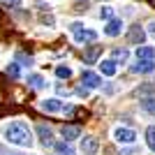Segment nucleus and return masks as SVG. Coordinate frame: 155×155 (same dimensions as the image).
<instances>
[{
  "instance_id": "nucleus-1",
  "label": "nucleus",
  "mask_w": 155,
  "mask_h": 155,
  "mask_svg": "<svg viewBox=\"0 0 155 155\" xmlns=\"http://www.w3.org/2000/svg\"><path fill=\"white\" fill-rule=\"evenodd\" d=\"M5 139L14 146H23V148H30L32 146V132L23 120H14L5 127Z\"/></svg>"
},
{
  "instance_id": "nucleus-2",
  "label": "nucleus",
  "mask_w": 155,
  "mask_h": 155,
  "mask_svg": "<svg viewBox=\"0 0 155 155\" xmlns=\"http://www.w3.org/2000/svg\"><path fill=\"white\" fill-rule=\"evenodd\" d=\"M72 32H74V39H77L79 44L81 42H95L97 39V32L95 30H84L81 23H72Z\"/></svg>"
},
{
  "instance_id": "nucleus-3",
  "label": "nucleus",
  "mask_w": 155,
  "mask_h": 155,
  "mask_svg": "<svg viewBox=\"0 0 155 155\" xmlns=\"http://www.w3.org/2000/svg\"><path fill=\"white\" fill-rule=\"evenodd\" d=\"M130 70L134 74H148V72L155 70V63H153V58H137V65H132Z\"/></svg>"
},
{
  "instance_id": "nucleus-4",
  "label": "nucleus",
  "mask_w": 155,
  "mask_h": 155,
  "mask_svg": "<svg viewBox=\"0 0 155 155\" xmlns=\"http://www.w3.org/2000/svg\"><path fill=\"white\" fill-rule=\"evenodd\" d=\"M127 42L130 44H143L146 42V30L141 26H132L127 30Z\"/></svg>"
},
{
  "instance_id": "nucleus-5",
  "label": "nucleus",
  "mask_w": 155,
  "mask_h": 155,
  "mask_svg": "<svg viewBox=\"0 0 155 155\" xmlns=\"http://www.w3.org/2000/svg\"><path fill=\"white\" fill-rule=\"evenodd\" d=\"M63 139L65 141H74V139H79L81 137V125H63Z\"/></svg>"
},
{
  "instance_id": "nucleus-6",
  "label": "nucleus",
  "mask_w": 155,
  "mask_h": 155,
  "mask_svg": "<svg viewBox=\"0 0 155 155\" xmlns=\"http://www.w3.org/2000/svg\"><path fill=\"white\" fill-rule=\"evenodd\" d=\"M37 134H39V139H42L44 146H53V130L49 127V125H42V123H39L37 125Z\"/></svg>"
},
{
  "instance_id": "nucleus-7",
  "label": "nucleus",
  "mask_w": 155,
  "mask_h": 155,
  "mask_svg": "<svg viewBox=\"0 0 155 155\" xmlns=\"http://www.w3.org/2000/svg\"><path fill=\"white\" fill-rule=\"evenodd\" d=\"M81 84H86V88H97V86L102 84V79L97 77L95 72H81Z\"/></svg>"
},
{
  "instance_id": "nucleus-8",
  "label": "nucleus",
  "mask_w": 155,
  "mask_h": 155,
  "mask_svg": "<svg viewBox=\"0 0 155 155\" xmlns=\"http://www.w3.org/2000/svg\"><path fill=\"white\" fill-rule=\"evenodd\" d=\"M120 30H123V21L111 16L109 23H107V28H104V32H107L109 37H118V35H120Z\"/></svg>"
},
{
  "instance_id": "nucleus-9",
  "label": "nucleus",
  "mask_w": 155,
  "mask_h": 155,
  "mask_svg": "<svg viewBox=\"0 0 155 155\" xmlns=\"http://www.w3.org/2000/svg\"><path fill=\"white\" fill-rule=\"evenodd\" d=\"M114 137H116V141H120V143H132L137 139L134 132H132V130H125V127H118L116 132H114Z\"/></svg>"
},
{
  "instance_id": "nucleus-10",
  "label": "nucleus",
  "mask_w": 155,
  "mask_h": 155,
  "mask_svg": "<svg viewBox=\"0 0 155 155\" xmlns=\"http://www.w3.org/2000/svg\"><path fill=\"white\" fill-rule=\"evenodd\" d=\"M97 148H100V141H97L95 137H86L84 141H81V150H84L86 155H93V153H97Z\"/></svg>"
},
{
  "instance_id": "nucleus-11",
  "label": "nucleus",
  "mask_w": 155,
  "mask_h": 155,
  "mask_svg": "<svg viewBox=\"0 0 155 155\" xmlns=\"http://www.w3.org/2000/svg\"><path fill=\"white\" fill-rule=\"evenodd\" d=\"M39 109L49 111V114H56V111L63 109V102L60 100H44V102H39Z\"/></svg>"
},
{
  "instance_id": "nucleus-12",
  "label": "nucleus",
  "mask_w": 155,
  "mask_h": 155,
  "mask_svg": "<svg viewBox=\"0 0 155 155\" xmlns=\"http://www.w3.org/2000/svg\"><path fill=\"white\" fill-rule=\"evenodd\" d=\"M100 53H102V46H91V49H86L84 51V63L93 65L97 58H100Z\"/></svg>"
},
{
  "instance_id": "nucleus-13",
  "label": "nucleus",
  "mask_w": 155,
  "mask_h": 155,
  "mask_svg": "<svg viewBox=\"0 0 155 155\" xmlns=\"http://www.w3.org/2000/svg\"><path fill=\"white\" fill-rule=\"evenodd\" d=\"M100 70H102L104 77H114V74H116V60H102Z\"/></svg>"
},
{
  "instance_id": "nucleus-14",
  "label": "nucleus",
  "mask_w": 155,
  "mask_h": 155,
  "mask_svg": "<svg viewBox=\"0 0 155 155\" xmlns=\"http://www.w3.org/2000/svg\"><path fill=\"white\" fill-rule=\"evenodd\" d=\"M137 58H155V46H137Z\"/></svg>"
},
{
  "instance_id": "nucleus-15",
  "label": "nucleus",
  "mask_w": 155,
  "mask_h": 155,
  "mask_svg": "<svg viewBox=\"0 0 155 155\" xmlns=\"http://www.w3.org/2000/svg\"><path fill=\"white\" fill-rule=\"evenodd\" d=\"M28 84H30L32 88H44L46 81H44V77H42V74H30V77H28Z\"/></svg>"
},
{
  "instance_id": "nucleus-16",
  "label": "nucleus",
  "mask_w": 155,
  "mask_h": 155,
  "mask_svg": "<svg viewBox=\"0 0 155 155\" xmlns=\"http://www.w3.org/2000/svg\"><path fill=\"white\" fill-rule=\"evenodd\" d=\"M155 93V84H143V86H139V88H137L134 91V95H153Z\"/></svg>"
},
{
  "instance_id": "nucleus-17",
  "label": "nucleus",
  "mask_w": 155,
  "mask_h": 155,
  "mask_svg": "<svg viewBox=\"0 0 155 155\" xmlns=\"http://www.w3.org/2000/svg\"><path fill=\"white\" fill-rule=\"evenodd\" d=\"M146 141H148V148L155 150V125H150V127L146 130Z\"/></svg>"
},
{
  "instance_id": "nucleus-18",
  "label": "nucleus",
  "mask_w": 155,
  "mask_h": 155,
  "mask_svg": "<svg viewBox=\"0 0 155 155\" xmlns=\"http://www.w3.org/2000/svg\"><path fill=\"white\" fill-rule=\"evenodd\" d=\"M56 77H58V79H70L72 70H70V67H65V65H58V67H56Z\"/></svg>"
},
{
  "instance_id": "nucleus-19",
  "label": "nucleus",
  "mask_w": 155,
  "mask_h": 155,
  "mask_svg": "<svg viewBox=\"0 0 155 155\" xmlns=\"http://www.w3.org/2000/svg\"><path fill=\"white\" fill-rule=\"evenodd\" d=\"M56 150H58V153H63V155H74V150L70 148V143H67V141L56 143Z\"/></svg>"
},
{
  "instance_id": "nucleus-20",
  "label": "nucleus",
  "mask_w": 155,
  "mask_h": 155,
  "mask_svg": "<svg viewBox=\"0 0 155 155\" xmlns=\"http://www.w3.org/2000/svg\"><path fill=\"white\" fill-rule=\"evenodd\" d=\"M7 74H9L12 79H19V65H16V63H9V65H7Z\"/></svg>"
},
{
  "instance_id": "nucleus-21",
  "label": "nucleus",
  "mask_w": 155,
  "mask_h": 155,
  "mask_svg": "<svg viewBox=\"0 0 155 155\" xmlns=\"http://www.w3.org/2000/svg\"><path fill=\"white\" fill-rule=\"evenodd\" d=\"M111 16H114V7H102V9H100V19L109 21Z\"/></svg>"
},
{
  "instance_id": "nucleus-22",
  "label": "nucleus",
  "mask_w": 155,
  "mask_h": 155,
  "mask_svg": "<svg viewBox=\"0 0 155 155\" xmlns=\"http://www.w3.org/2000/svg\"><path fill=\"white\" fill-rule=\"evenodd\" d=\"M114 60L125 63V60H127V51H125V49H116V51H114Z\"/></svg>"
},
{
  "instance_id": "nucleus-23",
  "label": "nucleus",
  "mask_w": 155,
  "mask_h": 155,
  "mask_svg": "<svg viewBox=\"0 0 155 155\" xmlns=\"http://www.w3.org/2000/svg\"><path fill=\"white\" fill-rule=\"evenodd\" d=\"M141 107H143V111H150V114H153V111H155V100H153V97H150V100H146V102H141Z\"/></svg>"
},
{
  "instance_id": "nucleus-24",
  "label": "nucleus",
  "mask_w": 155,
  "mask_h": 155,
  "mask_svg": "<svg viewBox=\"0 0 155 155\" xmlns=\"http://www.w3.org/2000/svg\"><path fill=\"white\" fill-rule=\"evenodd\" d=\"M16 60H19V63H23V65H30V63H32V58H30V56H26V53H19V56H16Z\"/></svg>"
},
{
  "instance_id": "nucleus-25",
  "label": "nucleus",
  "mask_w": 155,
  "mask_h": 155,
  "mask_svg": "<svg viewBox=\"0 0 155 155\" xmlns=\"http://www.w3.org/2000/svg\"><path fill=\"white\" fill-rule=\"evenodd\" d=\"M2 5H5V7H19L21 0H2Z\"/></svg>"
},
{
  "instance_id": "nucleus-26",
  "label": "nucleus",
  "mask_w": 155,
  "mask_h": 155,
  "mask_svg": "<svg viewBox=\"0 0 155 155\" xmlns=\"http://www.w3.org/2000/svg\"><path fill=\"white\" fill-rule=\"evenodd\" d=\"M77 95H81V97H88V88H86V86H79V88H77Z\"/></svg>"
},
{
  "instance_id": "nucleus-27",
  "label": "nucleus",
  "mask_w": 155,
  "mask_h": 155,
  "mask_svg": "<svg viewBox=\"0 0 155 155\" xmlns=\"http://www.w3.org/2000/svg\"><path fill=\"white\" fill-rule=\"evenodd\" d=\"M42 23H49V26H51V23H53V16H51V14H42Z\"/></svg>"
},
{
  "instance_id": "nucleus-28",
  "label": "nucleus",
  "mask_w": 155,
  "mask_h": 155,
  "mask_svg": "<svg viewBox=\"0 0 155 155\" xmlns=\"http://www.w3.org/2000/svg\"><path fill=\"white\" fill-rule=\"evenodd\" d=\"M56 91H58V95H67V88H65V86H58Z\"/></svg>"
},
{
  "instance_id": "nucleus-29",
  "label": "nucleus",
  "mask_w": 155,
  "mask_h": 155,
  "mask_svg": "<svg viewBox=\"0 0 155 155\" xmlns=\"http://www.w3.org/2000/svg\"><path fill=\"white\" fill-rule=\"evenodd\" d=\"M148 28H150V35H155V21H153V23H150Z\"/></svg>"
}]
</instances>
